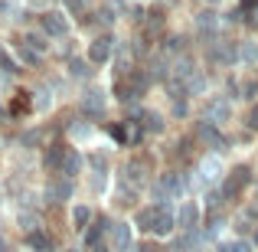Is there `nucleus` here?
<instances>
[{"instance_id": "f257e3e1", "label": "nucleus", "mask_w": 258, "mask_h": 252, "mask_svg": "<svg viewBox=\"0 0 258 252\" xmlns=\"http://www.w3.org/2000/svg\"><path fill=\"white\" fill-rule=\"evenodd\" d=\"M200 220H203L200 203H193V200H180V203H176V210H173V223H176V229H180V233H196Z\"/></svg>"}, {"instance_id": "0eeeda50", "label": "nucleus", "mask_w": 258, "mask_h": 252, "mask_svg": "<svg viewBox=\"0 0 258 252\" xmlns=\"http://www.w3.org/2000/svg\"><path fill=\"white\" fill-rule=\"evenodd\" d=\"M111 134L118 141H124V144H138V141H141V125H138V121H127V125H118Z\"/></svg>"}, {"instance_id": "aec40b11", "label": "nucleus", "mask_w": 258, "mask_h": 252, "mask_svg": "<svg viewBox=\"0 0 258 252\" xmlns=\"http://www.w3.org/2000/svg\"><path fill=\"white\" fill-rule=\"evenodd\" d=\"M242 59H245L248 66L258 63V49H255V43H245V46H242Z\"/></svg>"}, {"instance_id": "6e6552de", "label": "nucleus", "mask_w": 258, "mask_h": 252, "mask_svg": "<svg viewBox=\"0 0 258 252\" xmlns=\"http://www.w3.org/2000/svg\"><path fill=\"white\" fill-rule=\"evenodd\" d=\"M219 170H222V161H219V158H206V161L200 164V180H206V183H216V180L222 177Z\"/></svg>"}, {"instance_id": "4468645a", "label": "nucleus", "mask_w": 258, "mask_h": 252, "mask_svg": "<svg viewBox=\"0 0 258 252\" xmlns=\"http://www.w3.org/2000/svg\"><path fill=\"white\" fill-rule=\"evenodd\" d=\"M200 138L206 141V144H213V147H222V138H219V131H216V125H209V121L200 128Z\"/></svg>"}, {"instance_id": "393cba45", "label": "nucleus", "mask_w": 258, "mask_h": 252, "mask_svg": "<svg viewBox=\"0 0 258 252\" xmlns=\"http://www.w3.org/2000/svg\"><path fill=\"white\" fill-rule=\"evenodd\" d=\"M92 167H95V170H98V174H105V167H108V161H105V158H101V154H95V158H92Z\"/></svg>"}, {"instance_id": "423d86ee", "label": "nucleus", "mask_w": 258, "mask_h": 252, "mask_svg": "<svg viewBox=\"0 0 258 252\" xmlns=\"http://www.w3.org/2000/svg\"><path fill=\"white\" fill-rule=\"evenodd\" d=\"M92 220H95L92 207H85V203H76V207H72V226H76L79 233H85V229L92 226Z\"/></svg>"}, {"instance_id": "20e7f679", "label": "nucleus", "mask_w": 258, "mask_h": 252, "mask_svg": "<svg viewBox=\"0 0 258 252\" xmlns=\"http://www.w3.org/2000/svg\"><path fill=\"white\" fill-rule=\"evenodd\" d=\"M43 30L49 33V36H66V33H69V20H66L62 13H46Z\"/></svg>"}, {"instance_id": "9d476101", "label": "nucleus", "mask_w": 258, "mask_h": 252, "mask_svg": "<svg viewBox=\"0 0 258 252\" xmlns=\"http://www.w3.org/2000/svg\"><path fill=\"white\" fill-rule=\"evenodd\" d=\"M79 167H82V158H79L76 151H69V147H66V158H62V167H59V174L72 180V177L79 174Z\"/></svg>"}, {"instance_id": "c85d7f7f", "label": "nucleus", "mask_w": 258, "mask_h": 252, "mask_svg": "<svg viewBox=\"0 0 258 252\" xmlns=\"http://www.w3.org/2000/svg\"><path fill=\"white\" fill-rule=\"evenodd\" d=\"M0 252H7V239H0Z\"/></svg>"}, {"instance_id": "5701e85b", "label": "nucleus", "mask_w": 258, "mask_h": 252, "mask_svg": "<svg viewBox=\"0 0 258 252\" xmlns=\"http://www.w3.org/2000/svg\"><path fill=\"white\" fill-rule=\"evenodd\" d=\"M43 141V131H26L23 134V147H33V144H39Z\"/></svg>"}, {"instance_id": "7ed1b4c3", "label": "nucleus", "mask_w": 258, "mask_h": 252, "mask_svg": "<svg viewBox=\"0 0 258 252\" xmlns=\"http://www.w3.org/2000/svg\"><path fill=\"white\" fill-rule=\"evenodd\" d=\"M88 59H92L95 66L108 63V59H111V36H98V39H95L92 49H88Z\"/></svg>"}, {"instance_id": "f8f14e48", "label": "nucleus", "mask_w": 258, "mask_h": 252, "mask_svg": "<svg viewBox=\"0 0 258 252\" xmlns=\"http://www.w3.org/2000/svg\"><path fill=\"white\" fill-rule=\"evenodd\" d=\"M219 249H222V252H255L252 239H239V236H235V239H229V242H222Z\"/></svg>"}, {"instance_id": "c756f323", "label": "nucleus", "mask_w": 258, "mask_h": 252, "mask_svg": "<svg viewBox=\"0 0 258 252\" xmlns=\"http://www.w3.org/2000/svg\"><path fill=\"white\" fill-rule=\"evenodd\" d=\"M121 252H138V249H131V246H127V249H121Z\"/></svg>"}, {"instance_id": "412c9836", "label": "nucleus", "mask_w": 258, "mask_h": 252, "mask_svg": "<svg viewBox=\"0 0 258 252\" xmlns=\"http://www.w3.org/2000/svg\"><path fill=\"white\" fill-rule=\"evenodd\" d=\"M69 131H72V134H76V138H79V141H85V138H92V128H88V125H79V121H76V125H69Z\"/></svg>"}, {"instance_id": "a211bd4d", "label": "nucleus", "mask_w": 258, "mask_h": 252, "mask_svg": "<svg viewBox=\"0 0 258 252\" xmlns=\"http://www.w3.org/2000/svg\"><path fill=\"white\" fill-rule=\"evenodd\" d=\"M173 76H180V79H189V76H193V63H189L186 56H183V59H176V63H173Z\"/></svg>"}, {"instance_id": "6ab92c4d", "label": "nucleus", "mask_w": 258, "mask_h": 252, "mask_svg": "<svg viewBox=\"0 0 258 252\" xmlns=\"http://www.w3.org/2000/svg\"><path fill=\"white\" fill-rule=\"evenodd\" d=\"M203 92H206V79L193 72V76H189V95H203Z\"/></svg>"}, {"instance_id": "f3484780", "label": "nucleus", "mask_w": 258, "mask_h": 252, "mask_svg": "<svg viewBox=\"0 0 258 252\" xmlns=\"http://www.w3.org/2000/svg\"><path fill=\"white\" fill-rule=\"evenodd\" d=\"M69 72H72L76 79H88V76H92V69H88L85 59H69Z\"/></svg>"}, {"instance_id": "f03ea898", "label": "nucleus", "mask_w": 258, "mask_h": 252, "mask_svg": "<svg viewBox=\"0 0 258 252\" xmlns=\"http://www.w3.org/2000/svg\"><path fill=\"white\" fill-rule=\"evenodd\" d=\"M131 239H134L131 223H111V226H108V242H111V246L118 249V252L131 246Z\"/></svg>"}, {"instance_id": "cd10ccee", "label": "nucleus", "mask_w": 258, "mask_h": 252, "mask_svg": "<svg viewBox=\"0 0 258 252\" xmlns=\"http://www.w3.org/2000/svg\"><path fill=\"white\" fill-rule=\"evenodd\" d=\"M30 4H33V7H43V4H46V0H30Z\"/></svg>"}, {"instance_id": "2eb2a0df", "label": "nucleus", "mask_w": 258, "mask_h": 252, "mask_svg": "<svg viewBox=\"0 0 258 252\" xmlns=\"http://www.w3.org/2000/svg\"><path fill=\"white\" fill-rule=\"evenodd\" d=\"M196 26H200V30H209V33H213L216 26H219V20H216V13H213V10H203L200 17H196Z\"/></svg>"}, {"instance_id": "b1692460", "label": "nucleus", "mask_w": 258, "mask_h": 252, "mask_svg": "<svg viewBox=\"0 0 258 252\" xmlns=\"http://www.w3.org/2000/svg\"><path fill=\"white\" fill-rule=\"evenodd\" d=\"M49 105H52V98H49L46 92H39V98H36V108H39V112H46Z\"/></svg>"}, {"instance_id": "dca6fc26", "label": "nucleus", "mask_w": 258, "mask_h": 252, "mask_svg": "<svg viewBox=\"0 0 258 252\" xmlns=\"http://www.w3.org/2000/svg\"><path fill=\"white\" fill-rule=\"evenodd\" d=\"M62 158H66V147H52V151L46 154V167L59 174V167H62Z\"/></svg>"}, {"instance_id": "9b49d317", "label": "nucleus", "mask_w": 258, "mask_h": 252, "mask_svg": "<svg viewBox=\"0 0 258 252\" xmlns=\"http://www.w3.org/2000/svg\"><path fill=\"white\" fill-rule=\"evenodd\" d=\"M23 46L33 53V56H39V53H46V49H49V43H46V39L39 36V33H26V43H23Z\"/></svg>"}, {"instance_id": "a878e982", "label": "nucleus", "mask_w": 258, "mask_h": 252, "mask_svg": "<svg viewBox=\"0 0 258 252\" xmlns=\"http://www.w3.org/2000/svg\"><path fill=\"white\" fill-rule=\"evenodd\" d=\"M66 7H69V10H76V13H82L85 0H66Z\"/></svg>"}, {"instance_id": "ddd939ff", "label": "nucleus", "mask_w": 258, "mask_h": 252, "mask_svg": "<svg viewBox=\"0 0 258 252\" xmlns=\"http://www.w3.org/2000/svg\"><path fill=\"white\" fill-rule=\"evenodd\" d=\"M17 223H20V229H23L26 236L39 229V216H36V213H20V216H17Z\"/></svg>"}, {"instance_id": "39448f33", "label": "nucleus", "mask_w": 258, "mask_h": 252, "mask_svg": "<svg viewBox=\"0 0 258 252\" xmlns=\"http://www.w3.org/2000/svg\"><path fill=\"white\" fill-rule=\"evenodd\" d=\"M229 112H232V105H229L226 98H213L209 102V125H222V121H229Z\"/></svg>"}, {"instance_id": "1a4fd4ad", "label": "nucleus", "mask_w": 258, "mask_h": 252, "mask_svg": "<svg viewBox=\"0 0 258 252\" xmlns=\"http://www.w3.org/2000/svg\"><path fill=\"white\" fill-rule=\"evenodd\" d=\"M82 108H85L88 115H101V112H105V95L95 92V88H92V92H85L82 95Z\"/></svg>"}, {"instance_id": "7c9ffc66", "label": "nucleus", "mask_w": 258, "mask_h": 252, "mask_svg": "<svg viewBox=\"0 0 258 252\" xmlns=\"http://www.w3.org/2000/svg\"><path fill=\"white\" fill-rule=\"evenodd\" d=\"M209 4H219V0H209Z\"/></svg>"}, {"instance_id": "bb28decb", "label": "nucleus", "mask_w": 258, "mask_h": 252, "mask_svg": "<svg viewBox=\"0 0 258 252\" xmlns=\"http://www.w3.org/2000/svg\"><path fill=\"white\" fill-rule=\"evenodd\" d=\"M248 125H252V128H258V108H255L252 115H248Z\"/></svg>"}, {"instance_id": "4be33fe9", "label": "nucleus", "mask_w": 258, "mask_h": 252, "mask_svg": "<svg viewBox=\"0 0 258 252\" xmlns=\"http://www.w3.org/2000/svg\"><path fill=\"white\" fill-rule=\"evenodd\" d=\"M144 128L147 131H164V121H160L157 115H144Z\"/></svg>"}]
</instances>
